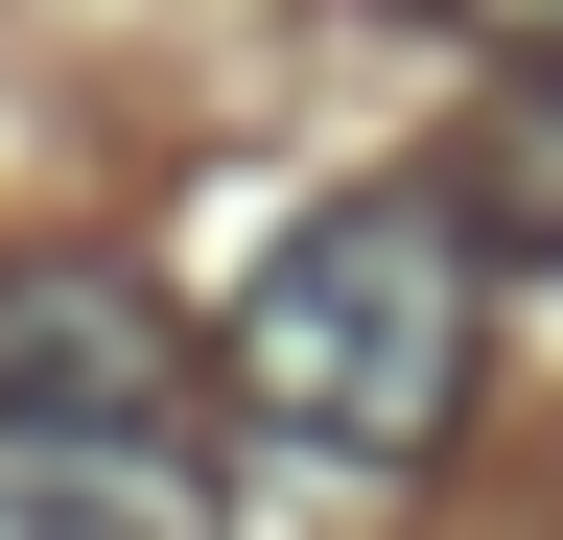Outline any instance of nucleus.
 Instances as JSON below:
<instances>
[{"label": "nucleus", "instance_id": "nucleus-1", "mask_svg": "<svg viewBox=\"0 0 563 540\" xmlns=\"http://www.w3.org/2000/svg\"><path fill=\"white\" fill-rule=\"evenodd\" d=\"M211 376H235L282 447H329V470H422L470 423V376H493V235H470V188H329V212H282L235 329H211Z\"/></svg>", "mask_w": 563, "mask_h": 540}, {"label": "nucleus", "instance_id": "nucleus-2", "mask_svg": "<svg viewBox=\"0 0 563 540\" xmlns=\"http://www.w3.org/2000/svg\"><path fill=\"white\" fill-rule=\"evenodd\" d=\"M0 540H211V399L188 423H0Z\"/></svg>", "mask_w": 563, "mask_h": 540}, {"label": "nucleus", "instance_id": "nucleus-3", "mask_svg": "<svg viewBox=\"0 0 563 540\" xmlns=\"http://www.w3.org/2000/svg\"><path fill=\"white\" fill-rule=\"evenodd\" d=\"M470 235L493 258H563V71H517V118L470 142Z\"/></svg>", "mask_w": 563, "mask_h": 540}, {"label": "nucleus", "instance_id": "nucleus-4", "mask_svg": "<svg viewBox=\"0 0 563 540\" xmlns=\"http://www.w3.org/2000/svg\"><path fill=\"white\" fill-rule=\"evenodd\" d=\"M446 47H493V71H563V0H422Z\"/></svg>", "mask_w": 563, "mask_h": 540}]
</instances>
